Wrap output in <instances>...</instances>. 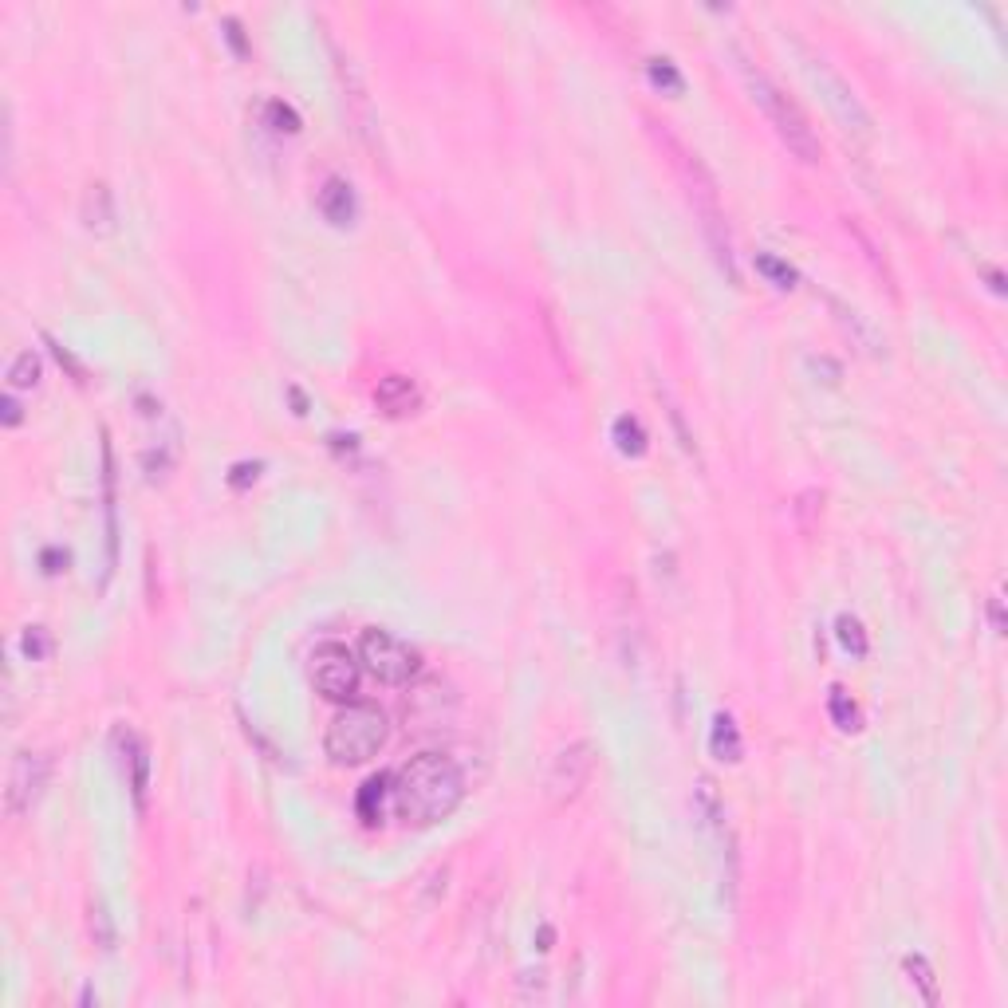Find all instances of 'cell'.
<instances>
[{
  "label": "cell",
  "instance_id": "6da1fadb",
  "mask_svg": "<svg viewBox=\"0 0 1008 1008\" xmlns=\"http://www.w3.org/2000/svg\"><path fill=\"white\" fill-rule=\"evenodd\" d=\"M461 800H465V776L441 753L410 756L390 776V804L414 827H430V823L449 819L461 808Z\"/></svg>",
  "mask_w": 1008,
  "mask_h": 1008
},
{
  "label": "cell",
  "instance_id": "7a4b0ae2",
  "mask_svg": "<svg viewBox=\"0 0 1008 1008\" xmlns=\"http://www.w3.org/2000/svg\"><path fill=\"white\" fill-rule=\"evenodd\" d=\"M733 56H737V71H741V79H745V87H749V99H753L756 107L764 111V119L772 123L776 130V138L788 146V154H796L800 162H808V166H816L819 162V138L812 123H808V115L756 67L741 48H733Z\"/></svg>",
  "mask_w": 1008,
  "mask_h": 1008
},
{
  "label": "cell",
  "instance_id": "3957f363",
  "mask_svg": "<svg viewBox=\"0 0 1008 1008\" xmlns=\"http://www.w3.org/2000/svg\"><path fill=\"white\" fill-rule=\"evenodd\" d=\"M662 138H666V146L678 154V166H682V174H686V189H690L693 209H697V217H701V229H705V241H709V249H713L717 268L725 272L729 284H741V268H737V256H733V241H729L725 213H721V205H717V189H713L709 170L697 162V154H690L674 134L662 130Z\"/></svg>",
  "mask_w": 1008,
  "mask_h": 1008
},
{
  "label": "cell",
  "instance_id": "277c9868",
  "mask_svg": "<svg viewBox=\"0 0 1008 1008\" xmlns=\"http://www.w3.org/2000/svg\"><path fill=\"white\" fill-rule=\"evenodd\" d=\"M386 741H390L386 713L371 701H347L323 733V753L335 764H367L386 749Z\"/></svg>",
  "mask_w": 1008,
  "mask_h": 1008
},
{
  "label": "cell",
  "instance_id": "5b68a950",
  "mask_svg": "<svg viewBox=\"0 0 1008 1008\" xmlns=\"http://www.w3.org/2000/svg\"><path fill=\"white\" fill-rule=\"evenodd\" d=\"M800 56H804V75H808V83L816 87V95L823 99V107L831 111V119L839 123V130H843L847 138H855V142H871V138H875V119H871L867 103L855 95V87L831 67L827 56L808 52V48H800Z\"/></svg>",
  "mask_w": 1008,
  "mask_h": 1008
},
{
  "label": "cell",
  "instance_id": "8992f818",
  "mask_svg": "<svg viewBox=\"0 0 1008 1008\" xmlns=\"http://www.w3.org/2000/svg\"><path fill=\"white\" fill-rule=\"evenodd\" d=\"M359 662H363V670H367L371 678H378L382 686H406V682H414L418 670H422L418 650H410L398 634H390V630H382V627L363 630V638H359Z\"/></svg>",
  "mask_w": 1008,
  "mask_h": 1008
},
{
  "label": "cell",
  "instance_id": "52a82bcc",
  "mask_svg": "<svg viewBox=\"0 0 1008 1008\" xmlns=\"http://www.w3.org/2000/svg\"><path fill=\"white\" fill-rule=\"evenodd\" d=\"M359 670H363V662H359L347 646L323 642V646H315L308 678H312L315 693H323L327 701H355V693H359Z\"/></svg>",
  "mask_w": 1008,
  "mask_h": 1008
},
{
  "label": "cell",
  "instance_id": "ba28073f",
  "mask_svg": "<svg viewBox=\"0 0 1008 1008\" xmlns=\"http://www.w3.org/2000/svg\"><path fill=\"white\" fill-rule=\"evenodd\" d=\"M591 772H595V749H591V741H567L556 749L552 756V764H548V772H544V792H548V800L552 804H571L583 788H587V780H591Z\"/></svg>",
  "mask_w": 1008,
  "mask_h": 1008
},
{
  "label": "cell",
  "instance_id": "9c48e42d",
  "mask_svg": "<svg viewBox=\"0 0 1008 1008\" xmlns=\"http://www.w3.org/2000/svg\"><path fill=\"white\" fill-rule=\"evenodd\" d=\"M48 772H52V760L44 753H24L12 756V768H8V788H4V812L8 819H20L24 812L36 808V800L44 796L48 788Z\"/></svg>",
  "mask_w": 1008,
  "mask_h": 1008
},
{
  "label": "cell",
  "instance_id": "30bf717a",
  "mask_svg": "<svg viewBox=\"0 0 1008 1008\" xmlns=\"http://www.w3.org/2000/svg\"><path fill=\"white\" fill-rule=\"evenodd\" d=\"M315 205H319V213L335 225V229H347V225H355V217H359V201H355V186L347 182V178H327L319 193H315Z\"/></svg>",
  "mask_w": 1008,
  "mask_h": 1008
},
{
  "label": "cell",
  "instance_id": "8fae6325",
  "mask_svg": "<svg viewBox=\"0 0 1008 1008\" xmlns=\"http://www.w3.org/2000/svg\"><path fill=\"white\" fill-rule=\"evenodd\" d=\"M375 406L386 418H406L422 406V390L410 375H386L375 386Z\"/></svg>",
  "mask_w": 1008,
  "mask_h": 1008
},
{
  "label": "cell",
  "instance_id": "7c38bea8",
  "mask_svg": "<svg viewBox=\"0 0 1008 1008\" xmlns=\"http://www.w3.org/2000/svg\"><path fill=\"white\" fill-rule=\"evenodd\" d=\"M827 304H831V312L835 319L843 323V331L871 355V359H886V335H882L879 327L867 319V315L859 312V308H851V304H843V300H835V296H827Z\"/></svg>",
  "mask_w": 1008,
  "mask_h": 1008
},
{
  "label": "cell",
  "instance_id": "4fadbf2b",
  "mask_svg": "<svg viewBox=\"0 0 1008 1008\" xmlns=\"http://www.w3.org/2000/svg\"><path fill=\"white\" fill-rule=\"evenodd\" d=\"M690 804H693V816H697V823H701L705 831H713V839L729 831V823H725V800H721V792H717V780H713V776H697Z\"/></svg>",
  "mask_w": 1008,
  "mask_h": 1008
},
{
  "label": "cell",
  "instance_id": "5bb4252c",
  "mask_svg": "<svg viewBox=\"0 0 1008 1008\" xmlns=\"http://www.w3.org/2000/svg\"><path fill=\"white\" fill-rule=\"evenodd\" d=\"M79 217L91 233H111L115 229V197H111V186L107 182H91L83 189V201H79Z\"/></svg>",
  "mask_w": 1008,
  "mask_h": 1008
},
{
  "label": "cell",
  "instance_id": "9a60e30c",
  "mask_svg": "<svg viewBox=\"0 0 1008 1008\" xmlns=\"http://www.w3.org/2000/svg\"><path fill=\"white\" fill-rule=\"evenodd\" d=\"M123 768L130 772L126 784H130V796L138 808H146V788H150V749L142 737L126 733V753H123Z\"/></svg>",
  "mask_w": 1008,
  "mask_h": 1008
},
{
  "label": "cell",
  "instance_id": "2e32d148",
  "mask_svg": "<svg viewBox=\"0 0 1008 1008\" xmlns=\"http://www.w3.org/2000/svg\"><path fill=\"white\" fill-rule=\"evenodd\" d=\"M709 753L717 756L721 764H737L745 756V737L737 729V721L729 713H717L709 725Z\"/></svg>",
  "mask_w": 1008,
  "mask_h": 1008
},
{
  "label": "cell",
  "instance_id": "e0dca14e",
  "mask_svg": "<svg viewBox=\"0 0 1008 1008\" xmlns=\"http://www.w3.org/2000/svg\"><path fill=\"white\" fill-rule=\"evenodd\" d=\"M902 973H906V981L922 993V1001H926V1005H938V1001H942V993H938V977H934V965H930L922 953H906V957H902Z\"/></svg>",
  "mask_w": 1008,
  "mask_h": 1008
},
{
  "label": "cell",
  "instance_id": "ac0fdd59",
  "mask_svg": "<svg viewBox=\"0 0 1008 1008\" xmlns=\"http://www.w3.org/2000/svg\"><path fill=\"white\" fill-rule=\"evenodd\" d=\"M611 438H615V445H619V453H623V457H642V453H646V445H650L646 426H642L638 418H630V414H619V418H615Z\"/></svg>",
  "mask_w": 1008,
  "mask_h": 1008
},
{
  "label": "cell",
  "instance_id": "d6986e66",
  "mask_svg": "<svg viewBox=\"0 0 1008 1008\" xmlns=\"http://www.w3.org/2000/svg\"><path fill=\"white\" fill-rule=\"evenodd\" d=\"M827 717L835 721V729H843V733H855L859 729V705H855V697L843 690V686H831L827 690Z\"/></svg>",
  "mask_w": 1008,
  "mask_h": 1008
},
{
  "label": "cell",
  "instance_id": "ffe728a7",
  "mask_svg": "<svg viewBox=\"0 0 1008 1008\" xmlns=\"http://www.w3.org/2000/svg\"><path fill=\"white\" fill-rule=\"evenodd\" d=\"M835 638H839V646L851 658H867L871 654V638H867V630H863V623L855 615H839L835 619Z\"/></svg>",
  "mask_w": 1008,
  "mask_h": 1008
},
{
  "label": "cell",
  "instance_id": "44dd1931",
  "mask_svg": "<svg viewBox=\"0 0 1008 1008\" xmlns=\"http://www.w3.org/2000/svg\"><path fill=\"white\" fill-rule=\"evenodd\" d=\"M756 272L768 280V284H776V288H796L800 284V272L788 264V260H780L776 252H756Z\"/></svg>",
  "mask_w": 1008,
  "mask_h": 1008
},
{
  "label": "cell",
  "instance_id": "7402d4cb",
  "mask_svg": "<svg viewBox=\"0 0 1008 1008\" xmlns=\"http://www.w3.org/2000/svg\"><path fill=\"white\" fill-rule=\"evenodd\" d=\"M646 75H650V83L662 91V95H682L686 91V79H682V71H678V63L666 60V56H654V60H646Z\"/></svg>",
  "mask_w": 1008,
  "mask_h": 1008
},
{
  "label": "cell",
  "instance_id": "603a6c76",
  "mask_svg": "<svg viewBox=\"0 0 1008 1008\" xmlns=\"http://www.w3.org/2000/svg\"><path fill=\"white\" fill-rule=\"evenodd\" d=\"M40 375H44L40 355L36 351H20L12 359V367H8V386L12 390H32V386H40Z\"/></svg>",
  "mask_w": 1008,
  "mask_h": 1008
},
{
  "label": "cell",
  "instance_id": "cb8c5ba5",
  "mask_svg": "<svg viewBox=\"0 0 1008 1008\" xmlns=\"http://www.w3.org/2000/svg\"><path fill=\"white\" fill-rule=\"evenodd\" d=\"M390 800V776H375V780H367L363 784V792H359V816L363 823H378L382 819V804Z\"/></svg>",
  "mask_w": 1008,
  "mask_h": 1008
},
{
  "label": "cell",
  "instance_id": "d4e9b609",
  "mask_svg": "<svg viewBox=\"0 0 1008 1008\" xmlns=\"http://www.w3.org/2000/svg\"><path fill=\"white\" fill-rule=\"evenodd\" d=\"M264 119L268 126L276 130V134H300V115L288 107V103H280V99H272V103H264Z\"/></svg>",
  "mask_w": 1008,
  "mask_h": 1008
},
{
  "label": "cell",
  "instance_id": "484cf974",
  "mask_svg": "<svg viewBox=\"0 0 1008 1008\" xmlns=\"http://www.w3.org/2000/svg\"><path fill=\"white\" fill-rule=\"evenodd\" d=\"M20 650L28 662H44V658H52V634L44 627H28L20 638Z\"/></svg>",
  "mask_w": 1008,
  "mask_h": 1008
},
{
  "label": "cell",
  "instance_id": "4316f807",
  "mask_svg": "<svg viewBox=\"0 0 1008 1008\" xmlns=\"http://www.w3.org/2000/svg\"><path fill=\"white\" fill-rule=\"evenodd\" d=\"M225 40L233 44L237 56H249V40H245V32H241V20H233V16L225 20Z\"/></svg>",
  "mask_w": 1008,
  "mask_h": 1008
},
{
  "label": "cell",
  "instance_id": "83f0119b",
  "mask_svg": "<svg viewBox=\"0 0 1008 1008\" xmlns=\"http://www.w3.org/2000/svg\"><path fill=\"white\" fill-rule=\"evenodd\" d=\"M95 930H99V945H103V949H111L115 938H111V922H107V910H103V906H99V910H95V918H91V934H95Z\"/></svg>",
  "mask_w": 1008,
  "mask_h": 1008
},
{
  "label": "cell",
  "instance_id": "f1b7e54d",
  "mask_svg": "<svg viewBox=\"0 0 1008 1008\" xmlns=\"http://www.w3.org/2000/svg\"><path fill=\"white\" fill-rule=\"evenodd\" d=\"M0 410H4V414H0V418H4V426H20V422H24V410H20V402H16L12 394L0 402Z\"/></svg>",
  "mask_w": 1008,
  "mask_h": 1008
},
{
  "label": "cell",
  "instance_id": "f546056e",
  "mask_svg": "<svg viewBox=\"0 0 1008 1008\" xmlns=\"http://www.w3.org/2000/svg\"><path fill=\"white\" fill-rule=\"evenodd\" d=\"M256 473H260V465H233V477H229V481H233L237 489H245L249 481H256Z\"/></svg>",
  "mask_w": 1008,
  "mask_h": 1008
},
{
  "label": "cell",
  "instance_id": "4dcf8cb0",
  "mask_svg": "<svg viewBox=\"0 0 1008 1008\" xmlns=\"http://www.w3.org/2000/svg\"><path fill=\"white\" fill-rule=\"evenodd\" d=\"M40 564H44V571H48V575H56V571H60V564H67V556H60L56 548H48V552L40 556Z\"/></svg>",
  "mask_w": 1008,
  "mask_h": 1008
},
{
  "label": "cell",
  "instance_id": "1f68e13d",
  "mask_svg": "<svg viewBox=\"0 0 1008 1008\" xmlns=\"http://www.w3.org/2000/svg\"><path fill=\"white\" fill-rule=\"evenodd\" d=\"M989 619H993V630H997V634H1005V619H1001V595H993V599H989Z\"/></svg>",
  "mask_w": 1008,
  "mask_h": 1008
},
{
  "label": "cell",
  "instance_id": "d6a6232c",
  "mask_svg": "<svg viewBox=\"0 0 1008 1008\" xmlns=\"http://www.w3.org/2000/svg\"><path fill=\"white\" fill-rule=\"evenodd\" d=\"M552 938H556L552 926H544V930H540V949H552Z\"/></svg>",
  "mask_w": 1008,
  "mask_h": 1008
}]
</instances>
